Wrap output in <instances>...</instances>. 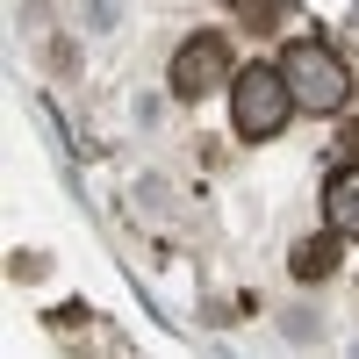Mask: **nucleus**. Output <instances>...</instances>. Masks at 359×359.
<instances>
[{"label":"nucleus","mask_w":359,"mask_h":359,"mask_svg":"<svg viewBox=\"0 0 359 359\" xmlns=\"http://www.w3.org/2000/svg\"><path fill=\"white\" fill-rule=\"evenodd\" d=\"M323 216H331V230H359V172H338V180H331Z\"/></svg>","instance_id":"20e7f679"},{"label":"nucleus","mask_w":359,"mask_h":359,"mask_svg":"<svg viewBox=\"0 0 359 359\" xmlns=\"http://www.w3.org/2000/svg\"><path fill=\"white\" fill-rule=\"evenodd\" d=\"M287 115H294V86H287L280 65H245L230 79V123H237V137L266 144V137L287 130Z\"/></svg>","instance_id":"f257e3e1"},{"label":"nucleus","mask_w":359,"mask_h":359,"mask_svg":"<svg viewBox=\"0 0 359 359\" xmlns=\"http://www.w3.org/2000/svg\"><path fill=\"white\" fill-rule=\"evenodd\" d=\"M223 72H230V43H223V36H187L180 57H172V94H180V101H201Z\"/></svg>","instance_id":"7ed1b4c3"},{"label":"nucleus","mask_w":359,"mask_h":359,"mask_svg":"<svg viewBox=\"0 0 359 359\" xmlns=\"http://www.w3.org/2000/svg\"><path fill=\"white\" fill-rule=\"evenodd\" d=\"M338 266V230H323V237H309L302 252H294V280H323Z\"/></svg>","instance_id":"39448f33"},{"label":"nucleus","mask_w":359,"mask_h":359,"mask_svg":"<svg viewBox=\"0 0 359 359\" xmlns=\"http://www.w3.org/2000/svg\"><path fill=\"white\" fill-rule=\"evenodd\" d=\"M280 72H287L294 108H302V115H338L345 94H352L345 57H338V50H323V43H287V50H280Z\"/></svg>","instance_id":"f03ea898"}]
</instances>
